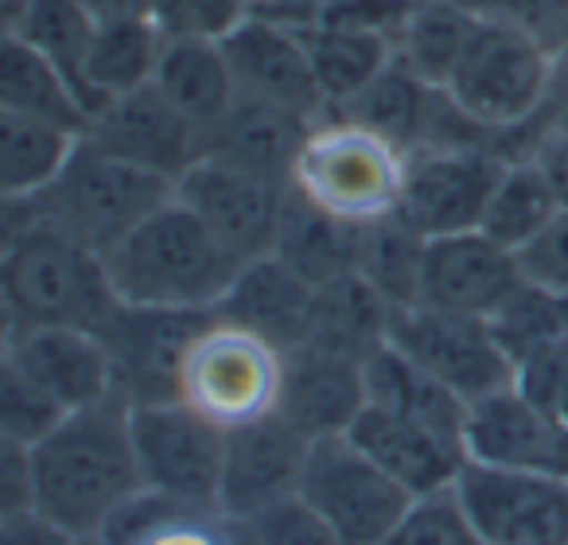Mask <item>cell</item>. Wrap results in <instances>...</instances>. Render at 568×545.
Wrapping results in <instances>:
<instances>
[{
	"instance_id": "obj_56",
	"label": "cell",
	"mask_w": 568,
	"mask_h": 545,
	"mask_svg": "<svg viewBox=\"0 0 568 545\" xmlns=\"http://www.w3.org/2000/svg\"><path fill=\"white\" fill-rule=\"evenodd\" d=\"M565 51H568V48H565Z\"/></svg>"
},
{
	"instance_id": "obj_24",
	"label": "cell",
	"mask_w": 568,
	"mask_h": 545,
	"mask_svg": "<svg viewBox=\"0 0 568 545\" xmlns=\"http://www.w3.org/2000/svg\"><path fill=\"white\" fill-rule=\"evenodd\" d=\"M312 129H316V121L301 118V113L237 94L234 110L206 137V157L226 160V164L265 175V180L293 183L296 157H301Z\"/></svg>"
},
{
	"instance_id": "obj_5",
	"label": "cell",
	"mask_w": 568,
	"mask_h": 545,
	"mask_svg": "<svg viewBox=\"0 0 568 545\" xmlns=\"http://www.w3.org/2000/svg\"><path fill=\"white\" fill-rule=\"evenodd\" d=\"M172 199L175 180L110 157V152H102L82 137L67 172L43 195L4 206L43 214V219H51L55 226H63L67 234H74L79 242H87L90 250H98L105 258L121 238L133 234L152 211H160Z\"/></svg>"
},
{
	"instance_id": "obj_34",
	"label": "cell",
	"mask_w": 568,
	"mask_h": 545,
	"mask_svg": "<svg viewBox=\"0 0 568 545\" xmlns=\"http://www.w3.org/2000/svg\"><path fill=\"white\" fill-rule=\"evenodd\" d=\"M560 211L565 206H560L557 191L549 188L545 172L537 168V160H510V164H503V175L490 191L479 230L503 250L521 253Z\"/></svg>"
},
{
	"instance_id": "obj_45",
	"label": "cell",
	"mask_w": 568,
	"mask_h": 545,
	"mask_svg": "<svg viewBox=\"0 0 568 545\" xmlns=\"http://www.w3.org/2000/svg\"><path fill=\"white\" fill-rule=\"evenodd\" d=\"M518 265L529 285L568 296V211H560L557 219L518 253Z\"/></svg>"
},
{
	"instance_id": "obj_4",
	"label": "cell",
	"mask_w": 568,
	"mask_h": 545,
	"mask_svg": "<svg viewBox=\"0 0 568 545\" xmlns=\"http://www.w3.org/2000/svg\"><path fill=\"white\" fill-rule=\"evenodd\" d=\"M409 152L394 141L332 118L316 121L293 168V191L316 211L351 226H371L402 206Z\"/></svg>"
},
{
	"instance_id": "obj_9",
	"label": "cell",
	"mask_w": 568,
	"mask_h": 545,
	"mask_svg": "<svg viewBox=\"0 0 568 545\" xmlns=\"http://www.w3.org/2000/svg\"><path fill=\"white\" fill-rule=\"evenodd\" d=\"M389 343L425 374L456 390L467 405L518 382V366L498 343L490 320L483 316L409 304V309H394L389 316Z\"/></svg>"
},
{
	"instance_id": "obj_35",
	"label": "cell",
	"mask_w": 568,
	"mask_h": 545,
	"mask_svg": "<svg viewBox=\"0 0 568 545\" xmlns=\"http://www.w3.org/2000/svg\"><path fill=\"white\" fill-rule=\"evenodd\" d=\"M440 87L425 82L420 74H413L402 59L386 67L371 87L358 98H351L339 110V118L355 121V125L371 129V133L394 141L397 149L413 152L420 144V133H425L428 110H433V94Z\"/></svg>"
},
{
	"instance_id": "obj_47",
	"label": "cell",
	"mask_w": 568,
	"mask_h": 545,
	"mask_svg": "<svg viewBox=\"0 0 568 545\" xmlns=\"http://www.w3.org/2000/svg\"><path fill=\"white\" fill-rule=\"evenodd\" d=\"M36 511V456L32 444L0 436V518Z\"/></svg>"
},
{
	"instance_id": "obj_29",
	"label": "cell",
	"mask_w": 568,
	"mask_h": 545,
	"mask_svg": "<svg viewBox=\"0 0 568 545\" xmlns=\"http://www.w3.org/2000/svg\"><path fill=\"white\" fill-rule=\"evenodd\" d=\"M312 71L327 98V110L339 113L351 98H358L389 63L397 59V36L378 28H351V24H316L304 28Z\"/></svg>"
},
{
	"instance_id": "obj_18",
	"label": "cell",
	"mask_w": 568,
	"mask_h": 545,
	"mask_svg": "<svg viewBox=\"0 0 568 545\" xmlns=\"http://www.w3.org/2000/svg\"><path fill=\"white\" fill-rule=\"evenodd\" d=\"M467 460L514 472H545L568 480V425L518 386L483 397L467 413Z\"/></svg>"
},
{
	"instance_id": "obj_8",
	"label": "cell",
	"mask_w": 568,
	"mask_h": 545,
	"mask_svg": "<svg viewBox=\"0 0 568 545\" xmlns=\"http://www.w3.org/2000/svg\"><path fill=\"white\" fill-rule=\"evenodd\" d=\"M301 495L324 514L343 545H386L413 503L409 491L347 433L312 441Z\"/></svg>"
},
{
	"instance_id": "obj_31",
	"label": "cell",
	"mask_w": 568,
	"mask_h": 545,
	"mask_svg": "<svg viewBox=\"0 0 568 545\" xmlns=\"http://www.w3.org/2000/svg\"><path fill=\"white\" fill-rule=\"evenodd\" d=\"M0 24H4V32L20 36L36 51H43L87 98V59L94 48L98 20L79 0H0Z\"/></svg>"
},
{
	"instance_id": "obj_30",
	"label": "cell",
	"mask_w": 568,
	"mask_h": 545,
	"mask_svg": "<svg viewBox=\"0 0 568 545\" xmlns=\"http://www.w3.org/2000/svg\"><path fill=\"white\" fill-rule=\"evenodd\" d=\"M82 137L48 121L0 113V203L36 199L67 172Z\"/></svg>"
},
{
	"instance_id": "obj_15",
	"label": "cell",
	"mask_w": 568,
	"mask_h": 545,
	"mask_svg": "<svg viewBox=\"0 0 568 545\" xmlns=\"http://www.w3.org/2000/svg\"><path fill=\"white\" fill-rule=\"evenodd\" d=\"M87 141L118 160L149 168L180 183L191 164L206 157V137L168 102L156 82L102 102L90 118Z\"/></svg>"
},
{
	"instance_id": "obj_44",
	"label": "cell",
	"mask_w": 568,
	"mask_h": 545,
	"mask_svg": "<svg viewBox=\"0 0 568 545\" xmlns=\"http://www.w3.org/2000/svg\"><path fill=\"white\" fill-rule=\"evenodd\" d=\"M483 20L534 36L549 51L568 48V0H467Z\"/></svg>"
},
{
	"instance_id": "obj_46",
	"label": "cell",
	"mask_w": 568,
	"mask_h": 545,
	"mask_svg": "<svg viewBox=\"0 0 568 545\" xmlns=\"http://www.w3.org/2000/svg\"><path fill=\"white\" fill-rule=\"evenodd\" d=\"M514 386L526 397H534L537 405H545L560 425H568V340L526 359L518 366V382Z\"/></svg>"
},
{
	"instance_id": "obj_49",
	"label": "cell",
	"mask_w": 568,
	"mask_h": 545,
	"mask_svg": "<svg viewBox=\"0 0 568 545\" xmlns=\"http://www.w3.org/2000/svg\"><path fill=\"white\" fill-rule=\"evenodd\" d=\"M71 542L74 534H67L51 518H43L40 511L0 518V545H71Z\"/></svg>"
},
{
	"instance_id": "obj_42",
	"label": "cell",
	"mask_w": 568,
	"mask_h": 545,
	"mask_svg": "<svg viewBox=\"0 0 568 545\" xmlns=\"http://www.w3.org/2000/svg\"><path fill=\"white\" fill-rule=\"evenodd\" d=\"M187 514H206V511H195V506L180 503V498L164 495V491H156V487H141L105 518V526L98 529V534L110 545H141V542H149L152 534H160L168 522L187 518Z\"/></svg>"
},
{
	"instance_id": "obj_32",
	"label": "cell",
	"mask_w": 568,
	"mask_h": 545,
	"mask_svg": "<svg viewBox=\"0 0 568 545\" xmlns=\"http://www.w3.org/2000/svg\"><path fill=\"white\" fill-rule=\"evenodd\" d=\"M168 36L152 17H129L98 24L94 48L87 59V102L90 113L102 102L129 90H141L156 79L160 51H164Z\"/></svg>"
},
{
	"instance_id": "obj_38",
	"label": "cell",
	"mask_w": 568,
	"mask_h": 545,
	"mask_svg": "<svg viewBox=\"0 0 568 545\" xmlns=\"http://www.w3.org/2000/svg\"><path fill=\"white\" fill-rule=\"evenodd\" d=\"M490 327L506 355L514 359V366H521L537 351H549L568 340V296L521 281L518 293L490 316Z\"/></svg>"
},
{
	"instance_id": "obj_13",
	"label": "cell",
	"mask_w": 568,
	"mask_h": 545,
	"mask_svg": "<svg viewBox=\"0 0 568 545\" xmlns=\"http://www.w3.org/2000/svg\"><path fill=\"white\" fill-rule=\"evenodd\" d=\"M214 320V312L141 309L121 304L102 327L113 359V386L125 405H156L180 397V366L191 340Z\"/></svg>"
},
{
	"instance_id": "obj_3",
	"label": "cell",
	"mask_w": 568,
	"mask_h": 545,
	"mask_svg": "<svg viewBox=\"0 0 568 545\" xmlns=\"http://www.w3.org/2000/svg\"><path fill=\"white\" fill-rule=\"evenodd\" d=\"M242 265L180 195L105 253L121 304L141 309L219 312Z\"/></svg>"
},
{
	"instance_id": "obj_27",
	"label": "cell",
	"mask_w": 568,
	"mask_h": 545,
	"mask_svg": "<svg viewBox=\"0 0 568 545\" xmlns=\"http://www.w3.org/2000/svg\"><path fill=\"white\" fill-rule=\"evenodd\" d=\"M389 316L394 309L382 301V293L363 273H343V277L316 285L304 343L363 363L382 343H389Z\"/></svg>"
},
{
	"instance_id": "obj_12",
	"label": "cell",
	"mask_w": 568,
	"mask_h": 545,
	"mask_svg": "<svg viewBox=\"0 0 568 545\" xmlns=\"http://www.w3.org/2000/svg\"><path fill=\"white\" fill-rule=\"evenodd\" d=\"M456 491L483 545H568V480L467 460Z\"/></svg>"
},
{
	"instance_id": "obj_54",
	"label": "cell",
	"mask_w": 568,
	"mask_h": 545,
	"mask_svg": "<svg viewBox=\"0 0 568 545\" xmlns=\"http://www.w3.org/2000/svg\"><path fill=\"white\" fill-rule=\"evenodd\" d=\"M71 545H110V542H105L102 534H82V537H74Z\"/></svg>"
},
{
	"instance_id": "obj_26",
	"label": "cell",
	"mask_w": 568,
	"mask_h": 545,
	"mask_svg": "<svg viewBox=\"0 0 568 545\" xmlns=\"http://www.w3.org/2000/svg\"><path fill=\"white\" fill-rule=\"evenodd\" d=\"M0 113L48 121L79 137H87L90 129V105L79 87L43 51L12 32H4L0 48Z\"/></svg>"
},
{
	"instance_id": "obj_6",
	"label": "cell",
	"mask_w": 568,
	"mask_h": 545,
	"mask_svg": "<svg viewBox=\"0 0 568 545\" xmlns=\"http://www.w3.org/2000/svg\"><path fill=\"white\" fill-rule=\"evenodd\" d=\"M284 386V351L276 343L237 327L214 312V320L191 340L180 366V402L214 421L219 428H242L273 417Z\"/></svg>"
},
{
	"instance_id": "obj_52",
	"label": "cell",
	"mask_w": 568,
	"mask_h": 545,
	"mask_svg": "<svg viewBox=\"0 0 568 545\" xmlns=\"http://www.w3.org/2000/svg\"><path fill=\"white\" fill-rule=\"evenodd\" d=\"M79 4L98 20V24H110V20H129V17H152L149 0H79Z\"/></svg>"
},
{
	"instance_id": "obj_22",
	"label": "cell",
	"mask_w": 568,
	"mask_h": 545,
	"mask_svg": "<svg viewBox=\"0 0 568 545\" xmlns=\"http://www.w3.org/2000/svg\"><path fill=\"white\" fill-rule=\"evenodd\" d=\"M351 441L366 452L378 467H386L409 495L452 487L467 464L464 441L425 425L417 417H405L386 405H371L351 425Z\"/></svg>"
},
{
	"instance_id": "obj_11",
	"label": "cell",
	"mask_w": 568,
	"mask_h": 545,
	"mask_svg": "<svg viewBox=\"0 0 568 545\" xmlns=\"http://www.w3.org/2000/svg\"><path fill=\"white\" fill-rule=\"evenodd\" d=\"M175 195L211 226V234L237 261H253L276 253L293 183H276L226 160L203 157L183 172Z\"/></svg>"
},
{
	"instance_id": "obj_53",
	"label": "cell",
	"mask_w": 568,
	"mask_h": 545,
	"mask_svg": "<svg viewBox=\"0 0 568 545\" xmlns=\"http://www.w3.org/2000/svg\"><path fill=\"white\" fill-rule=\"evenodd\" d=\"M230 526H234V537H237V545H257V542H253V537H250V529L242 526V522H234V518H230Z\"/></svg>"
},
{
	"instance_id": "obj_33",
	"label": "cell",
	"mask_w": 568,
	"mask_h": 545,
	"mask_svg": "<svg viewBox=\"0 0 568 545\" xmlns=\"http://www.w3.org/2000/svg\"><path fill=\"white\" fill-rule=\"evenodd\" d=\"M479 12L467 0H428L405 12L397 28V59L433 87H448L479 28Z\"/></svg>"
},
{
	"instance_id": "obj_48",
	"label": "cell",
	"mask_w": 568,
	"mask_h": 545,
	"mask_svg": "<svg viewBox=\"0 0 568 545\" xmlns=\"http://www.w3.org/2000/svg\"><path fill=\"white\" fill-rule=\"evenodd\" d=\"M141 545H237L234 526L222 514H187V518L168 522L160 534Z\"/></svg>"
},
{
	"instance_id": "obj_25",
	"label": "cell",
	"mask_w": 568,
	"mask_h": 545,
	"mask_svg": "<svg viewBox=\"0 0 568 545\" xmlns=\"http://www.w3.org/2000/svg\"><path fill=\"white\" fill-rule=\"evenodd\" d=\"M152 82L203 137H211L237 102L226 48L211 36H168Z\"/></svg>"
},
{
	"instance_id": "obj_43",
	"label": "cell",
	"mask_w": 568,
	"mask_h": 545,
	"mask_svg": "<svg viewBox=\"0 0 568 545\" xmlns=\"http://www.w3.org/2000/svg\"><path fill=\"white\" fill-rule=\"evenodd\" d=\"M164 36H211L222 40L253 12V0H149Z\"/></svg>"
},
{
	"instance_id": "obj_37",
	"label": "cell",
	"mask_w": 568,
	"mask_h": 545,
	"mask_svg": "<svg viewBox=\"0 0 568 545\" xmlns=\"http://www.w3.org/2000/svg\"><path fill=\"white\" fill-rule=\"evenodd\" d=\"M425 253H428V238L417 234L397 214H389V219H378L358 230L355 273H363L378 289L389 309H409V304H420Z\"/></svg>"
},
{
	"instance_id": "obj_2",
	"label": "cell",
	"mask_w": 568,
	"mask_h": 545,
	"mask_svg": "<svg viewBox=\"0 0 568 545\" xmlns=\"http://www.w3.org/2000/svg\"><path fill=\"white\" fill-rule=\"evenodd\" d=\"M121 397L67 413L32 448L36 511L67 534H98L133 491L144 487L133 448V417Z\"/></svg>"
},
{
	"instance_id": "obj_7",
	"label": "cell",
	"mask_w": 568,
	"mask_h": 545,
	"mask_svg": "<svg viewBox=\"0 0 568 545\" xmlns=\"http://www.w3.org/2000/svg\"><path fill=\"white\" fill-rule=\"evenodd\" d=\"M552 63H557V51L537 43L534 36L498 20H479L444 90L498 141L503 133H514L537 118L552 79Z\"/></svg>"
},
{
	"instance_id": "obj_20",
	"label": "cell",
	"mask_w": 568,
	"mask_h": 545,
	"mask_svg": "<svg viewBox=\"0 0 568 545\" xmlns=\"http://www.w3.org/2000/svg\"><path fill=\"white\" fill-rule=\"evenodd\" d=\"M518 253L490 242L483 230L433 238L425 253L420 304L490 320L521 289Z\"/></svg>"
},
{
	"instance_id": "obj_10",
	"label": "cell",
	"mask_w": 568,
	"mask_h": 545,
	"mask_svg": "<svg viewBox=\"0 0 568 545\" xmlns=\"http://www.w3.org/2000/svg\"><path fill=\"white\" fill-rule=\"evenodd\" d=\"M133 417V448L144 487H156L180 503L206 514L219 511L222 460H226V428L206 421L187 402L129 405Z\"/></svg>"
},
{
	"instance_id": "obj_17",
	"label": "cell",
	"mask_w": 568,
	"mask_h": 545,
	"mask_svg": "<svg viewBox=\"0 0 568 545\" xmlns=\"http://www.w3.org/2000/svg\"><path fill=\"white\" fill-rule=\"evenodd\" d=\"M308 448V436L288 425L281 413L230 428L219 487L222 518H253L281 498L301 495Z\"/></svg>"
},
{
	"instance_id": "obj_14",
	"label": "cell",
	"mask_w": 568,
	"mask_h": 545,
	"mask_svg": "<svg viewBox=\"0 0 568 545\" xmlns=\"http://www.w3.org/2000/svg\"><path fill=\"white\" fill-rule=\"evenodd\" d=\"M498 175L503 160L487 149H417L409 152L397 219L428 242L479 230Z\"/></svg>"
},
{
	"instance_id": "obj_1",
	"label": "cell",
	"mask_w": 568,
	"mask_h": 545,
	"mask_svg": "<svg viewBox=\"0 0 568 545\" xmlns=\"http://www.w3.org/2000/svg\"><path fill=\"white\" fill-rule=\"evenodd\" d=\"M0 309H4V332H24V327L102 332L121 309V296L102 253L43 214L4 206Z\"/></svg>"
},
{
	"instance_id": "obj_23",
	"label": "cell",
	"mask_w": 568,
	"mask_h": 545,
	"mask_svg": "<svg viewBox=\"0 0 568 545\" xmlns=\"http://www.w3.org/2000/svg\"><path fill=\"white\" fill-rule=\"evenodd\" d=\"M312 296H316L312 281H304L281 253H265L237 269L234 285L219 304V316L250 327L253 335L276 343L281 351H293L308 335Z\"/></svg>"
},
{
	"instance_id": "obj_16",
	"label": "cell",
	"mask_w": 568,
	"mask_h": 545,
	"mask_svg": "<svg viewBox=\"0 0 568 545\" xmlns=\"http://www.w3.org/2000/svg\"><path fill=\"white\" fill-rule=\"evenodd\" d=\"M230 71H234L237 94L253 102L281 105L308 121L332 118L327 98L312 71L308 43L296 28H284L265 17H245L237 28L222 36Z\"/></svg>"
},
{
	"instance_id": "obj_41",
	"label": "cell",
	"mask_w": 568,
	"mask_h": 545,
	"mask_svg": "<svg viewBox=\"0 0 568 545\" xmlns=\"http://www.w3.org/2000/svg\"><path fill=\"white\" fill-rule=\"evenodd\" d=\"M257 545H343L327 518L304 495H288L253 518H234Z\"/></svg>"
},
{
	"instance_id": "obj_36",
	"label": "cell",
	"mask_w": 568,
	"mask_h": 545,
	"mask_svg": "<svg viewBox=\"0 0 568 545\" xmlns=\"http://www.w3.org/2000/svg\"><path fill=\"white\" fill-rule=\"evenodd\" d=\"M358 230L363 226H351V222H339V219H332V214L316 211V206H308L293 191L288 211H284L276 253H281L304 281L324 285V281H335V277H343V273H355Z\"/></svg>"
},
{
	"instance_id": "obj_39",
	"label": "cell",
	"mask_w": 568,
	"mask_h": 545,
	"mask_svg": "<svg viewBox=\"0 0 568 545\" xmlns=\"http://www.w3.org/2000/svg\"><path fill=\"white\" fill-rule=\"evenodd\" d=\"M386 545H483V537L452 483V487L413 495L409 511L402 514Z\"/></svg>"
},
{
	"instance_id": "obj_19",
	"label": "cell",
	"mask_w": 568,
	"mask_h": 545,
	"mask_svg": "<svg viewBox=\"0 0 568 545\" xmlns=\"http://www.w3.org/2000/svg\"><path fill=\"white\" fill-rule=\"evenodd\" d=\"M0 359L48 390L67 413L118 397L110 347L90 327H24L4 332Z\"/></svg>"
},
{
	"instance_id": "obj_55",
	"label": "cell",
	"mask_w": 568,
	"mask_h": 545,
	"mask_svg": "<svg viewBox=\"0 0 568 545\" xmlns=\"http://www.w3.org/2000/svg\"><path fill=\"white\" fill-rule=\"evenodd\" d=\"M397 4H405V9H417V4H428V0H397Z\"/></svg>"
},
{
	"instance_id": "obj_21",
	"label": "cell",
	"mask_w": 568,
	"mask_h": 545,
	"mask_svg": "<svg viewBox=\"0 0 568 545\" xmlns=\"http://www.w3.org/2000/svg\"><path fill=\"white\" fill-rule=\"evenodd\" d=\"M363 410L366 374L358 359L335 355L312 343L284 351V386L276 413L301 428L308 441L351 433Z\"/></svg>"
},
{
	"instance_id": "obj_50",
	"label": "cell",
	"mask_w": 568,
	"mask_h": 545,
	"mask_svg": "<svg viewBox=\"0 0 568 545\" xmlns=\"http://www.w3.org/2000/svg\"><path fill=\"white\" fill-rule=\"evenodd\" d=\"M335 4H339V0H253V17L276 20V24L304 32V28L320 24Z\"/></svg>"
},
{
	"instance_id": "obj_28",
	"label": "cell",
	"mask_w": 568,
	"mask_h": 545,
	"mask_svg": "<svg viewBox=\"0 0 568 545\" xmlns=\"http://www.w3.org/2000/svg\"><path fill=\"white\" fill-rule=\"evenodd\" d=\"M363 374H366V402L371 405H386V410L417 417L425 425L464 441L471 405L456 390H448L433 374L420 371L413 359H405L394 343H382L371 359H363Z\"/></svg>"
},
{
	"instance_id": "obj_40",
	"label": "cell",
	"mask_w": 568,
	"mask_h": 545,
	"mask_svg": "<svg viewBox=\"0 0 568 545\" xmlns=\"http://www.w3.org/2000/svg\"><path fill=\"white\" fill-rule=\"evenodd\" d=\"M67 410L40 390L24 371H17L12 363L0 359V436L20 444H40L43 436H51L63 425Z\"/></svg>"
},
{
	"instance_id": "obj_51",
	"label": "cell",
	"mask_w": 568,
	"mask_h": 545,
	"mask_svg": "<svg viewBox=\"0 0 568 545\" xmlns=\"http://www.w3.org/2000/svg\"><path fill=\"white\" fill-rule=\"evenodd\" d=\"M534 160L545 172V180H549V188L557 191L560 206L568 211V129H549V133H541V141H537V149H534Z\"/></svg>"
}]
</instances>
